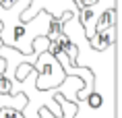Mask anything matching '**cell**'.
Here are the masks:
<instances>
[{
    "label": "cell",
    "mask_w": 122,
    "mask_h": 118,
    "mask_svg": "<svg viewBox=\"0 0 122 118\" xmlns=\"http://www.w3.org/2000/svg\"><path fill=\"white\" fill-rule=\"evenodd\" d=\"M39 10H46L52 17H60L62 13H79V6L75 4V0H31L29 6L21 13V19L29 21Z\"/></svg>",
    "instance_id": "obj_2"
},
{
    "label": "cell",
    "mask_w": 122,
    "mask_h": 118,
    "mask_svg": "<svg viewBox=\"0 0 122 118\" xmlns=\"http://www.w3.org/2000/svg\"><path fill=\"white\" fill-rule=\"evenodd\" d=\"M0 118H25V116L21 114V110L6 106V108H0Z\"/></svg>",
    "instance_id": "obj_7"
},
{
    "label": "cell",
    "mask_w": 122,
    "mask_h": 118,
    "mask_svg": "<svg viewBox=\"0 0 122 118\" xmlns=\"http://www.w3.org/2000/svg\"><path fill=\"white\" fill-rule=\"evenodd\" d=\"M4 71V58H2V56H0V72Z\"/></svg>",
    "instance_id": "obj_10"
},
{
    "label": "cell",
    "mask_w": 122,
    "mask_h": 118,
    "mask_svg": "<svg viewBox=\"0 0 122 118\" xmlns=\"http://www.w3.org/2000/svg\"><path fill=\"white\" fill-rule=\"evenodd\" d=\"M33 68H35V87H37V89L58 87L62 83V79L66 77V72L62 71L58 58L52 56L48 50L41 52V54H37V58L33 62Z\"/></svg>",
    "instance_id": "obj_1"
},
{
    "label": "cell",
    "mask_w": 122,
    "mask_h": 118,
    "mask_svg": "<svg viewBox=\"0 0 122 118\" xmlns=\"http://www.w3.org/2000/svg\"><path fill=\"white\" fill-rule=\"evenodd\" d=\"M83 87V79L77 77V75H66L64 79H62V83L56 87V93H60L64 99H68V102H75V97H77V91Z\"/></svg>",
    "instance_id": "obj_5"
},
{
    "label": "cell",
    "mask_w": 122,
    "mask_h": 118,
    "mask_svg": "<svg viewBox=\"0 0 122 118\" xmlns=\"http://www.w3.org/2000/svg\"><path fill=\"white\" fill-rule=\"evenodd\" d=\"M87 39H89V46L93 50H106L110 44H116L118 41L116 39V23L103 27V29H95V33L91 37H87Z\"/></svg>",
    "instance_id": "obj_4"
},
{
    "label": "cell",
    "mask_w": 122,
    "mask_h": 118,
    "mask_svg": "<svg viewBox=\"0 0 122 118\" xmlns=\"http://www.w3.org/2000/svg\"><path fill=\"white\" fill-rule=\"evenodd\" d=\"M0 93H13V85H10V81L4 77V71L0 72Z\"/></svg>",
    "instance_id": "obj_8"
},
{
    "label": "cell",
    "mask_w": 122,
    "mask_h": 118,
    "mask_svg": "<svg viewBox=\"0 0 122 118\" xmlns=\"http://www.w3.org/2000/svg\"><path fill=\"white\" fill-rule=\"evenodd\" d=\"M93 2H95V0H79L77 6H79V8H81V6H89V4H93Z\"/></svg>",
    "instance_id": "obj_9"
},
{
    "label": "cell",
    "mask_w": 122,
    "mask_h": 118,
    "mask_svg": "<svg viewBox=\"0 0 122 118\" xmlns=\"http://www.w3.org/2000/svg\"><path fill=\"white\" fill-rule=\"evenodd\" d=\"M52 41H56L58 48H60V52H64L66 56H68V60H71V64H72V62H75V56H77V46L71 41V37H68L64 31H60Z\"/></svg>",
    "instance_id": "obj_6"
},
{
    "label": "cell",
    "mask_w": 122,
    "mask_h": 118,
    "mask_svg": "<svg viewBox=\"0 0 122 118\" xmlns=\"http://www.w3.org/2000/svg\"><path fill=\"white\" fill-rule=\"evenodd\" d=\"M116 4H118V0H95L89 6L79 8L77 17H79V23H81V27H83V31H85L87 37H91L95 33V23L99 19V15L106 13L108 8H116Z\"/></svg>",
    "instance_id": "obj_3"
}]
</instances>
